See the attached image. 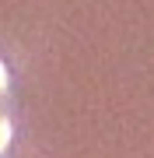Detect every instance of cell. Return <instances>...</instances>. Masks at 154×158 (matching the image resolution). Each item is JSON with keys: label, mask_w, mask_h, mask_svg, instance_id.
Masks as SVG:
<instances>
[{"label": "cell", "mask_w": 154, "mask_h": 158, "mask_svg": "<svg viewBox=\"0 0 154 158\" xmlns=\"http://www.w3.org/2000/svg\"><path fill=\"white\" fill-rule=\"evenodd\" d=\"M11 141H14V123H11L7 113H0V155L11 148Z\"/></svg>", "instance_id": "6da1fadb"}, {"label": "cell", "mask_w": 154, "mask_h": 158, "mask_svg": "<svg viewBox=\"0 0 154 158\" xmlns=\"http://www.w3.org/2000/svg\"><path fill=\"white\" fill-rule=\"evenodd\" d=\"M11 88V74H7V67H4V60H0V95Z\"/></svg>", "instance_id": "7a4b0ae2"}]
</instances>
